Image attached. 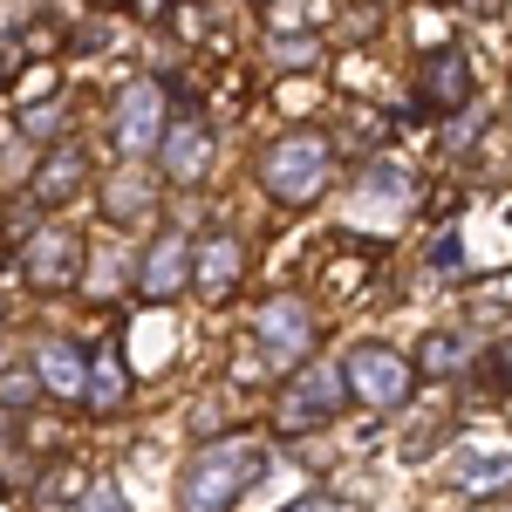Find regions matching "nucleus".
<instances>
[{"mask_svg":"<svg viewBox=\"0 0 512 512\" xmlns=\"http://www.w3.org/2000/svg\"><path fill=\"white\" fill-rule=\"evenodd\" d=\"M0 321H7V301H0Z\"/></svg>","mask_w":512,"mask_h":512,"instance_id":"29","label":"nucleus"},{"mask_svg":"<svg viewBox=\"0 0 512 512\" xmlns=\"http://www.w3.org/2000/svg\"><path fill=\"white\" fill-rule=\"evenodd\" d=\"M267 55H274L280 69H315V62H321V41L315 35H274V41H267Z\"/></svg>","mask_w":512,"mask_h":512,"instance_id":"19","label":"nucleus"},{"mask_svg":"<svg viewBox=\"0 0 512 512\" xmlns=\"http://www.w3.org/2000/svg\"><path fill=\"white\" fill-rule=\"evenodd\" d=\"M35 376H41L48 396L82 403V396H89V355H82L76 342H62V335H48V342H35Z\"/></svg>","mask_w":512,"mask_h":512,"instance_id":"12","label":"nucleus"},{"mask_svg":"<svg viewBox=\"0 0 512 512\" xmlns=\"http://www.w3.org/2000/svg\"><path fill=\"white\" fill-rule=\"evenodd\" d=\"M35 396H48L41 376H35V362H28V369H0V410H28Z\"/></svg>","mask_w":512,"mask_h":512,"instance_id":"18","label":"nucleus"},{"mask_svg":"<svg viewBox=\"0 0 512 512\" xmlns=\"http://www.w3.org/2000/svg\"><path fill=\"white\" fill-rule=\"evenodd\" d=\"M287 512H355V506H342V499H328V492H308V499H294Z\"/></svg>","mask_w":512,"mask_h":512,"instance_id":"25","label":"nucleus"},{"mask_svg":"<svg viewBox=\"0 0 512 512\" xmlns=\"http://www.w3.org/2000/svg\"><path fill=\"white\" fill-rule=\"evenodd\" d=\"M431 267H437V274H465V239H458V233H437Z\"/></svg>","mask_w":512,"mask_h":512,"instance_id":"22","label":"nucleus"},{"mask_svg":"<svg viewBox=\"0 0 512 512\" xmlns=\"http://www.w3.org/2000/svg\"><path fill=\"white\" fill-rule=\"evenodd\" d=\"M472 362V335L465 328H431L424 349H417V376H458Z\"/></svg>","mask_w":512,"mask_h":512,"instance_id":"16","label":"nucleus"},{"mask_svg":"<svg viewBox=\"0 0 512 512\" xmlns=\"http://www.w3.org/2000/svg\"><path fill=\"white\" fill-rule=\"evenodd\" d=\"M123 396H130V376H123V349H103L96 362H89V396H82V403H89L96 417H117Z\"/></svg>","mask_w":512,"mask_h":512,"instance_id":"15","label":"nucleus"},{"mask_svg":"<svg viewBox=\"0 0 512 512\" xmlns=\"http://www.w3.org/2000/svg\"><path fill=\"white\" fill-rule=\"evenodd\" d=\"M267 478V451L253 437H219L185 458L178 472V512H233L253 485Z\"/></svg>","mask_w":512,"mask_h":512,"instance_id":"1","label":"nucleus"},{"mask_svg":"<svg viewBox=\"0 0 512 512\" xmlns=\"http://www.w3.org/2000/svg\"><path fill=\"white\" fill-rule=\"evenodd\" d=\"M76 512H130V492H123L117 478H96L89 492H82V506Z\"/></svg>","mask_w":512,"mask_h":512,"instance_id":"21","label":"nucleus"},{"mask_svg":"<svg viewBox=\"0 0 512 512\" xmlns=\"http://www.w3.org/2000/svg\"><path fill=\"white\" fill-rule=\"evenodd\" d=\"M82 185H89V151H82V144H55L35 171V198L41 205H69Z\"/></svg>","mask_w":512,"mask_h":512,"instance_id":"13","label":"nucleus"},{"mask_svg":"<svg viewBox=\"0 0 512 512\" xmlns=\"http://www.w3.org/2000/svg\"><path fill=\"white\" fill-rule=\"evenodd\" d=\"M7 69H14V55H7V41H0V82H7Z\"/></svg>","mask_w":512,"mask_h":512,"instance_id":"28","label":"nucleus"},{"mask_svg":"<svg viewBox=\"0 0 512 512\" xmlns=\"http://www.w3.org/2000/svg\"><path fill=\"white\" fill-rule=\"evenodd\" d=\"M451 478H458V492H472V499L512 492V451H506V458H499V451H458Z\"/></svg>","mask_w":512,"mask_h":512,"instance_id":"14","label":"nucleus"},{"mask_svg":"<svg viewBox=\"0 0 512 512\" xmlns=\"http://www.w3.org/2000/svg\"><path fill=\"white\" fill-rule=\"evenodd\" d=\"M103 205H110V219H117V226H130V212H151V185L123 171V178H110V192H103Z\"/></svg>","mask_w":512,"mask_h":512,"instance_id":"17","label":"nucleus"},{"mask_svg":"<svg viewBox=\"0 0 512 512\" xmlns=\"http://www.w3.org/2000/svg\"><path fill=\"white\" fill-rule=\"evenodd\" d=\"M465 7H472L478 21H492V14H499V0H465Z\"/></svg>","mask_w":512,"mask_h":512,"instance_id":"27","label":"nucleus"},{"mask_svg":"<svg viewBox=\"0 0 512 512\" xmlns=\"http://www.w3.org/2000/svg\"><path fill=\"white\" fill-rule=\"evenodd\" d=\"M76 267H82V239L69 233V226H35V233L21 239V274H28V287H41V294H62V287H76Z\"/></svg>","mask_w":512,"mask_h":512,"instance_id":"6","label":"nucleus"},{"mask_svg":"<svg viewBox=\"0 0 512 512\" xmlns=\"http://www.w3.org/2000/svg\"><path fill=\"white\" fill-rule=\"evenodd\" d=\"M110 137H117L123 158H151L164 137V96L158 82H130L117 96V117H110Z\"/></svg>","mask_w":512,"mask_h":512,"instance_id":"7","label":"nucleus"},{"mask_svg":"<svg viewBox=\"0 0 512 512\" xmlns=\"http://www.w3.org/2000/svg\"><path fill=\"white\" fill-rule=\"evenodd\" d=\"M362 192L403 198V205H410V192H417V185H410V171H403V164H369V171H362Z\"/></svg>","mask_w":512,"mask_h":512,"instance_id":"20","label":"nucleus"},{"mask_svg":"<svg viewBox=\"0 0 512 512\" xmlns=\"http://www.w3.org/2000/svg\"><path fill=\"white\" fill-rule=\"evenodd\" d=\"M239 274H246V246H239V233H212L192 253V287L205 294V301H226V294L239 287Z\"/></svg>","mask_w":512,"mask_h":512,"instance_id":"11","label":"nucleus"},{"mask_svg":"<svg viewBox=\"0 0 512 512\" xmlns=\"http://www.w3.org/2000/svg\"><path fill=\"white\" fill-rule=\"evenodd\" d=\"M478 130H485V110H465V117H451V123H444V144H451V151H465Z\"/></svg>","mask_w":512,"mask_h":512,"instance_id":"23","label":"nucleus"},{"mask_svg":"<svg viewBox=\"0 0 512 512\" xmlns=\"http://www.w3.org/2000/svg\"><path fill=\"white\" fill-rule=\"evenodd\" d=\"M328 178H335V144L321 130H287L260 158V185L274 205H315L328 192Z\"/></svg>","mask_w":512,"mask_h":512,"instance_id":"2","label":"nucleus"},{"mask_svg":"<svg viewBox=\"0 0 512 512\" xmlns=\"http://www.w3.org/2000/svg\"><path fill=\"white\" fill-rule=\"evenodd\" d=\"M472 96V62L465 48H431L417 69V110H465Z\"/></svg>","mask_w":512,"mask_h":512,"instance_id":"10","label":"nucleus"},{"mask_svg":"<svg viewBox=\"0 0 512 512\" xmlns=\"http://www.w3.org/2000/svg\"><path fill=\"white\" fill-rule=\"evenodd\" d=\"M192 239H185V226H164L158 239H151V253H144V267H137V294L144 301H178L185 294V280H192Z\"/></svg>","mask_w":512,"mask_h":512,"instance_id":"8","label":"nucleus"},{"mask_svg":"<svg viewBox=\"0 0 512 512\" xmlns=\"http://www.w3.org/2000/svg\"><path fill=\"white\" fill-rule=\"evenodd\" d=\"M21 130H28V137H55V130H62V103H35V110L21 117Z\"/></svg>","mask_w":512,"mask_h":512,"instance_id":"24","label":"nucleus"},{"mask_svg":"<svg viewBox=\"0 0 512 512\" xmlns=\"http://www.w3.org/2000/svg\"><path fill=\"white\" fill-rule=\"evenodd\" d=\"M158 164H164V178H171V185H198V178L212 171V123H198V117L164 123Z\"/></svg>","mask_w":512,"mask_h":512,"instance_id":"9","label":"nucleus"},{"mask_svg":"<svg viewBox=\"0 0 512 512\" xmlns=\"http://www.w3.org/2000/svg\"><path fill=\"white\" fill-rule=\"evenodd\" d=\"M342 376H349V396L369 403V410H403L410 390H417V362L390 342H355L342 355Z\"/></svg>","mask_w":512,"mask_h":512,"instance_id":"3","label":"nucleus"},{"mask_svg":"<svg viewBox=\"0 0 512 512\" xmlns=\"http://www.w3.org/2000/svg\"><path fill=\"white\" fill-rule=\"evenodd\" d=\"M499 383H506V390H512V335H506V342H499Z\"/></svg>","mask_w":512,"mask_h":512,"instance_id":"26","label":"nucleus"},{"mask_svg":"<svg viewBox=\"0 0 512 512\" xmlns=\"http://www.w3.org/2000/svg\"><path fill=\"white\" fill-rule=\"evenodd\" d=\"M253 342H260V355H267L274 369L308 362V355H315V308H308L301 294H274V301L253 315Z\"/></svg>","mask_w":512,"mask_h":512,"instance_id":"5","label":"nucleus"},{"mask_svg":"<svg viewBox=\"0 0 512 512\" xmlns=\"http://www.w3.org/2000/svg\"><path fill=\"white\" fill-rule=\"evenodd\" d=\"M342 403H349V376H342V362H301V376L280 390V431H321V424H335L342 417Z\"/></svg>","mask_w":512,"mask_h":512,"instance_id":"4","label":"nucleus"}]
</instances>
